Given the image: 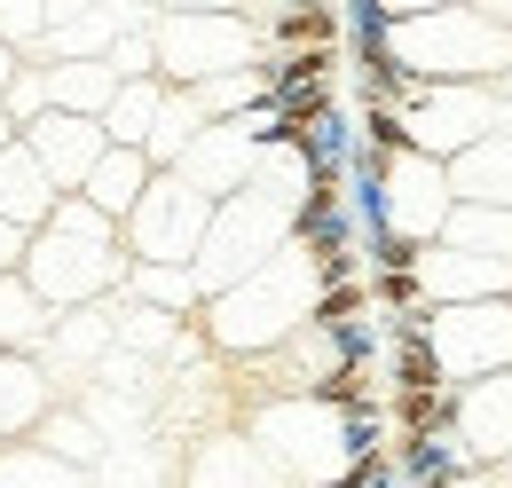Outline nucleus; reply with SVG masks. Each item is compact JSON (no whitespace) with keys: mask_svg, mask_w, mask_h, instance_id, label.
<instances>
[{"mask_svg":"<svg viewBox=\"0 0 512 488\" xmlns=\"http://www.w3.org/2000/svg\"><path fill=\"white\" fill-rule=\"evenodd\" d=\"M316 260L300 252V244H284L268 268H253L245 284H229V292H213V300L197 307V331H205V347L221 355V363H260V355H276L292 331H308L316 323Z\"/></svg>","mask_w":512,"mask_h":488,"instance_id":"nucleus-1","label":"nucleus"},{"mask_svg":"<svg viewBox=\"0 0 512 488\" xmlns=\"http://www.w3.org/2000/svg\"><path fill=\"white\" fill-rule=\"evenodd\" d=\"M127 244H119V229L103 221V213H87L79 197H64L56 213H48V229H32V244H24V284H32V300L56 307V315H71V307H95L111 300V292H127Z\"/></svg>","mask_w":512,"mask_h":488,"instance_id":"nucleus-2","label":"nucleus"},{"mask_svg":"<svg viewBox=\"0 0 512 488\" xmlns=\"http://www.w3.org/2000/svg\"><path fill=\"white\" fill-rule=\"evenodd\" d=\"M386 56L418 87H497L512 71V40L489 24V8H394Z\"/></svg>","mask_w":512,"mask_h":488,"instance_id":"nucleus-3","label":"nucleus"},{"mask_svg":"<svg viewBox=\"0 0 512 488\" xmlns=\"http://www.w3.org/2000/svg\"><path fill=\"white\" fill-rule=\"evenodd\" d=\"M150 48H158V87L197 95L205 79L253 71L260 63V24L253 16H221V8H158V16H150Z\"/></svg>","mask_w":512,"mask_h":488,"instance_id":"nucleus-4","label":"nucleus"},{"mask_svg":"<svg viewBox=\"0 0 512 488\" xmlns=\"http://www.w3.org/2000/svg\"><path fill=\"white\" fill-rule=\"evenodd\" d=\"M205 229H213V205L182 174H150V189H142V205L127 213L119 244H127L134 268H197Z\"/></svg>","mask_w":512,"mask_h":488,"instance_id":"nucleus-5","label":"nucleus"},{"mask_svg":"<svg viewBox=\"0 0 512 488\" xmlns=\"http://www.w3.org/2000/svg\"><path fill=\"white\" fill-rule=\"evenodd\" d=\"M426 355L442 370V386H481L512 370V300H481V307H434L426 315Z\"/></svg>","mask_w":512,"mask_h":488,"instance_id":"nucleus-6","label":"nucleus"},{"mask_svg":"<svg viewBox=\"0 0 512 488\" xmlns=\"http://www.w3.org/2000/svg\"><path fill=\"white\" fill-rule=\"evenodd\" d=\"M512 111L497 103V87H426L410 111H402V142L418 150V158H465L473 142H489V134H505Z\"/></svg>","mask_w":512,"mask_h":488,"instance_id":"nucleus-7","label":"nucleus"},{"mask_svg":"<svg viewBox=\"0 0 512 488\" xmlns=\"http://www.w3.org/2000/svg\"><path fill=\"white\" fill-rule=\"evenodd\" d=\"M111 347H119V307H111V300H95V307H71V315H56L32 363H40V378H48L56 394H64V386H79V378L103 363Z\"/></svg>","mask_w":512,"mask_h":488,"instance_id":"nucleus-8","label":"nucleus"},{"mask_svg":"<svg viewBox=\"0 0 512 488\" xmlns=\"http://www.w3.org/2000/svg\"><path fill=\"white\" fill-rule=\"evenodd\" d=\"M16 142H24V150H32V166L56 182V197H79L87 174H95V158L111 150V142H103V119H64V111H40Z\"/></svg>","mask_w":512,"mask_h":488,"instance_id":"nucleus-9","label":"nucleus"},{"mask_svg":"<svg viewBox=\"0 0 512 488\" xmlns=\"http://www.w3.org/2000/svg\"><path fill=\"white\" fill-rule=\"evenodd\" d=\"M418 300L426 307H481V300H512V268L457 252V244H426L418 252Z\"/></svg>","mask_w":512,"mask_h":488,"instance_id":"nucleus-10","label":"nucleus"},{"mask_svg":"<svg viewBox=\"0 0 512 488\" xmlns=\"http://www.w3.org/2000/svg\"><path fill=\"white\" fill-rule=\"evenodd\" d=\"M166 174H182V182L205 197V205H221V197H237V189L260 174V150L245 142V126H205L190 150L166 166Z\"/></svg>","mask_w":512,"mask_h":488,"instance_id":"nucleus-11","label":"nucleus"},{"mask_svg":"<svg viewBox=\"0 0 512 488\" xmlns=\"http://www.w3.org/2000/svg\"><path fill=\"white\" fill-rule=\"evenodd\" d=\"M457 449H465V465H505L512 457V370L505 378H481V386H457Z\"/></svg>","mask_w":512,"mask_h":488,"instance_id":"nucleus-12","label":"nucleus"},{"mask_svg":"<svg viewBox=\"0 0 512 488\" xmlns=\"http://www.w3.org/2000/svg\"><path fill=\"white\" fill-rule=\"evenodd\" d=\"M182 488H284V481L268 473V457H260V449H253L237 426H213V433L190 449V473H182Z\"/></svg>","mask_w":512,"mask_h":488,"instance_id":"nucleus-13","label":"nucleus"},{"mask_svg":"<svg viewBox=\"0 0 512 488\" xmlns=\"http://www.w3.org/2000/svg\"><path fill=\"white\" fill-rule=\"evenodd\" d=\"M48 410H56V386L40 378V363L32 355H0V449H24Z\"/></svg>","mask_w":512,"mask_h":488,"instance_id":"nucleus-14","label":"nucleus"},{"mask_svg":"<svg viewBox=\"0 0 512 488\" xmlns=\"http://www.w3.org/2000/svg\"><path fill=\"white\" fill-rule=\"evenodd\" d=\"M150 174H158V166H150L142 150H119V142H111V150L95 158V174H87V189H79V205H87V213H103L111 229H127V213L142 205V189H150Z\"/></svg>","mask_w":512,"mask_h":488,"instance_id":"nucleus-15","label":"nucleus"},{"mask_svg":"<svg viewBox=\"0 0 512 488\" xmlns=\"http://www.w3.org/2000/svg\"><path fill=\"white\" fill-rule=\"evenodd\" d=\"M56 205H64V197H56V182L32 166V150H24V142H8V150H0V221L32 237V229H48V213H56Z\"/></svg>","mask_w":512,"mask_h":488,"instance_id":"nucleus-16","label":"nucleus"},{"mask_svg":"<svg viewBox=\"0 0 512 488\" xmlns=\"http://www.w3.org/2000/svg\"><path fill=\"white\" fill-rule=\"evenodd\" d=\"M449 197L457 205H512V126L449 158Z\"/></svg>","mask_w":512,"mask_h":488,"instance_id":"nucleus-17","label":"nucleus"},{"mask_svg":"<svg viewBox=\"0 0 512 488\" xmlns=\"http://www.w3.org/2000/svg\"><path fill=\"white\" fill-rule=\"evenodd\" d=\"M40 95L64 119H103L111 95H119V79H111V63H40Z\"/></svg>","mask_w":512,"mask_h":488,"instance_id":"nucleus-18","label":"nucleus"},{"mask_svg":"<svg viewBox=\"0 0 512 488\" xmlns=\"http://www.w3.org/2000/svg\"><path fill=\"white\" fill-rule=\"evenodd\" d=\"M166 95L174 87H158V79H134L111 95V111H103V142H119V150H150V134L166 119Z\"/></svg>","mask_w":512,"mask_h":488,"instance_id":"nucleus-19","label":"nucleus"},{"mask_svg":"<svg viewBox=\"0 0 512 488\" xmlns=\"http://www.w3.org/2000/svg\"><path fill=\"white\" fill-rule=\"evenodd\" d=\"M442 244L481 252V260H505V268H512V205H449Z\"/></svg>","mask_w":512,"mask_h":488,"instance_id":"nucleus-20","label":"nucleus"},{"mask_svg":"<svg viewBox=\"0 0 512 488\" xmlns=\"http://www.w3.org/2000/svg\"><path fill=\"white\" fill-rule=\"evenodd\" d=\"M48 323H56V307L32 300L24 276H0V355H40Z\"/></svg>","mask_w":512,"mask_h":488,"instance_id":"nucleus-21","label":"nucleus"},{"mask_svg":"<svg viewBox=\"0 0 512 488\" xmlns=\"http://www.w3.org/2000/svg\"><path fill=\"white\" fill-rule=\"evenodd\" d=\"M127 292H134V307L174 315V323H197V307H205L190 268H127Z\"/></svg>","mask_w":512,"mask_h":488,"instance_id":"nucleus-22","label":"nucleus"},{"mask_svg":"<svg viewBox=\"0 0 512 488\" xmlns=\"http://www.w3.org/2000/svg\"><path fill=\"white\" fill-rule=\"evenodd\" d=\"M111 79H119V87H134V79H158V48H150V16H134L127 32H119V40H111Z\"/></svg>","mask_w":512,"mask_h":488,"instance_id":"nucleus-23","label":"nucleus"},{"mask_svg":"<svg viewBox=\"0 0 512 488\" xmlns=\"http://www.w3.org/2000/svg\"><path fill=\"white\" fill-rule=\"evenodd\" d=\"M24 229H8V221H0V276H16V268H24Z\"/></svg>","mask_w":512,"mask_h":488,"instance_id":"nucleus-24","label":"nucleus"},{"mask_svg":"<svg viewBox=\"0 0 512 488\" xmlns=\"http://www.w3.org/2000/svg\"><path fill=\"white\" fill-rule=\"evenodd\" d=\"M442 488H497V473H489V465H465V473H449Z\"/></svg>","mask_w":512,"mask_h":488,"instance_id":"nucleus-25","label":"nucleus"},{"mask_svg":"<svg viewBox=\"0 0 512 488\" xmlns=\"http://www.w3.org/2000/svg\"><path fill=\"white\" fill-rule=\"evenodd\" d=\"M16 79H24V56H16V48H8V40H0V95H8V87H16Z\"/></svg>","mask_w":512,"mask_h":488,"instance_id":"nucleus-26","label":"nucleus"},{"mask_svg":"<svg viewBox=\"0 0 512 488\" xmlns=\"http://www.w3.org/2000/svg\"><path fill=\"white\" fill-rule=\"evenodd\" d=\"M489 473H497V488H512V457H505V465H489Z\"/></svg>","mask_w":512,"mask_h":488,"instance_id":"nucleus-27","label":"nucleus"},{"mask_svg":"<svg viewBox=\"0 0 512 488\" xmlns=\"http://www.w3.org/2000/svg\"><path fill=\"white\" fill-rule=\"evenodd\" d=\"M8 142H16V126H8V119H0V150H8Z\"/></svg>","mask_w":512,"mask_h":488,"instance_id":"nucleus-28","label":"nucleus"}]
</instances>
